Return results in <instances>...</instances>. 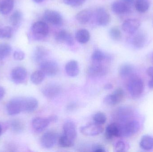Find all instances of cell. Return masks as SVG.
Returning a JSON list of instances; mask_svg holds the SVG:
<instances>
[{"instance_id":"19","label":"cell","mask_w":153,"mask_h":152,"mask_svg":"<svg viewBox=\"0 0 153 152\" xmlns=\"http://www.w3.org/2000/svg\"><path fill=\"white\" fill-rule=\"evenodd\" d=\"M55 38L58 43H65L70 46L74 45V39L72 35L66 30H61L56 33Z\"/></svg>"},{"instance_id":"34","label":"cell","mask_w":153,"mask_h":152,"mask_svg":"<svg viewBox=\"0 0 153 152\" xmlns=\"http://www.w3.org/2000/svg\"><path fill=\"white\" fill-rule=\"evenodd\" d=\"M12 51V47L6 43L0 44V59L7 58Z\"/></svg>"},{"instance_id":"10","label":"cell","mask_w":153,"mask_h":152,"mask_svg":"<svg viewBox=\"0 0 153 152\" xmlns=\"http://www.w3.org/2000/svg\"><path fill=\"white\" fill-rule=\"evenodd\" d=\"M22 108L23 112L30 113L36 109L38 106V101L32 97H21Z\"/></svg>"},{"instance_id":"39","label":"cell","mask_w":153,"mask_h":152,"mask_svg":"<svg viewBox=\"0 0 153 152\" xmlns=\"http://www.w3.org/2000/svg\"><path fill=\"white\" fill-rule=\"evenodd\" d=\"M66 4L73 7H77L82 5L85 0H63Z\"/></svg>"},{"instance_id":"32","label":"cell","mask_w":153,"mask_h":152,"mask_svg":"<svg viewBox=\"0 0 153 152\" xmlns=\"http://www.w3.org/2000/svg\"><path fill=\"white\" fill-rule=\"evenodd\" d=\"M133 70V67L130 64H123L120 68V75L122 78L128 77L132 75Z\"/></svg>"},{"instance_id":"33","label":"cell","mask_w":153,"mask_h":152,"mask_svg":"<svg viewBox=\"0 0 153 152\" xmlns=\"http://www.w3.org/2000/svg\"><path fill=\"white\" fill-rule=\"evenodd\" d=\"M13 29L12 27L6 26L0 28V39H9L12 37Z\"/></svg>"},{"instance_id":"50","label":"cell","mask_w":153,"mask_h":152,"mask_svg":"<svg viewBox=\"0 0 153 152\" xmlns=\"http://www.w3.org/2000/svg\"><path fill=\"white\" fill-rule=\"evenodd\" d=\"M152 59H153V55H152Z\"/></svg>"},{"instance_id":"5","label":"cell","mask_w":153,"mask_h":152,"mask_svg":"<svg viewBox=\"0 0 153 152\" xmlns=\"http://www.w3.org/2000/svg\"><path fill=\"white\" fill-rule=\"evenodd\" d=\"M80 130L81 133L84 135L95 136L102 133L104 128L102 125L94 122L81 127Z\"/></svg>"},{"instance_id":"21","label":"cell","mask_w":153,"mask_h":152,"mask_svg":"<svg viewBox=\"0 0 153 152\" xmlns=\"http://www.w3.org/2000/svg\"><path fill=\"white\" fill-rule=\"evenodd\" d=\"M147 41L146 35L143 32L137 33L132 40V44L137 49L143 48L145 45Z\"/></svg>"},{"instance_id":"23","label":"cell","mask_w":153,"mask_h":152,"mask_svg":"<svg viewBox=\"0 0 153 152\" xmlns=\"http://www.w3.org/2000/svg\"><path fill=\"white\" fill-rule=\"evenodd\" d=\"M48 54L47 50L43 46H38L33 52V59L35 62L40 63L45 60Z\"/></svg>"},{"instance_id":"18","label":"cell","mask_w":153,"mask_h":152,"mask_svg":"<svg viewBox=\"0 0 153 152\" xmlns=\"http://www.w3.org/2000/svg\"><path fill=\"white\" fill-rule=\"evenodd\" d=\"M111 17L108 12L103 8L97 10L96 12V21L100 26H106L110 22Z\"/></svg>"},{"instance_id":"40","label":"cell","mask_w":153,"mask_h":152,"mask_svg":"<svg viewBox=\"0 0 153 152\" xmlns=\"http://www.w3.org/2000/svg\"><path fill=\"white\" fill-rule=\"evenodd\" d=\"M13 57L15 60L22 61L25 58V54L22 51L17 50L13 53Z\"/></svg>"},{"instance_id":"37","label":"cell","mask_w":153,"mask_h":152,"mask_svg":"<svg viewBox=\"0 0 153 152\" xmlns=\"http://www.w3.org/2000/svg\"><path fill=\"white\" fill-rule=\"evenodd\" d=\"M110 35L115 41H119L122 37L121 32L118 28L114 27L110 30Z\"/></svg>"},{"instance_id":"25","label":"cell","mask_w":153,"mask_h":152,"mask_svg":"<svg viewBox=\"0 0 153 152\" xmlns=\"http://www.w3.org/2000/svg\"><path fill=\"white\" fill-rule=\"evenodd\" d=\"M91 12L90 10L85 9L79 12L76 15V19L82 24L88 23L91 18Z\"/></svg>"},{"instance_id":"36","label":"cell","mask_w":153,"mask_h":152,"mask_svg":"<svg viewBox=\"0 0 153 152\" xmlns=\"http://www.w3.org/2000/svg\"><path fill=\"white\" fill-rule=\"evenodd\" d=\"M58 143L59 145L62 148H70L73 146L74 141L63 135L59 138Z\"/></svg>"},{"instance_id":"28","label":"cell","mask_w":153,"mask_h":152,"mask_svg":"<svg viewBox=\"0 0 153 152\" xmlns=\"http://www.w3.org/2000/svg\"><path fill=\"white\" fill-rule=\"evenodd\" d=\"M75 37L77 42L80 43L84 44L90 40V34L86 29H81L76 32Z\"/></svg>"},{"instance_id":"7","label":"cell","mask_w":153,"mask_h":152,"mask_svg":"<svg viewBox=\"0 0 153 152\" xmlns=\"http://www.w3.org/2000/svg\"><path fill=\"white\" fill-rule=\"evenodd\" d=\"M124 92L123 89L118 88L115 90L113 93L108 95L104 98L103 101L107 105L113 106L120 103L124 99Z\"/></svg>"},{"instance_id":"46","label":"cell","mask_w":153,"mask_h":152,"mask_svg":"<svg viewBox=\"0 0 153 152\" xmlns=\"http://www.w3.org/2000/svg\"><path fill=\"white\" fill-rule=\"evenodd\" d=\"M5 93V91L4 88L0 86V101H1L4 98Z\"/></svg>"},{"instance_id":"1","label":"cell","mask_w":153,"mask_h":152,"mask_svg":"<svg viewBox=\"0 0 153 152\" xmlns=\"http://www.w3.org/2000/svg\"><path fill=\"white\" fill-rule=\"evenodd\" d=\"M127 89L132 96L138 97L143 92L144 89L143 81L138 77H133L128 83Z\"/></svg>"},{"instance_id":"26","label":"cell","mask_w":153,"mask_h":152,"mask_svg":"<svg viewBox=\"0 0 153 152\" xmlns=\"http://www.w3.org/2000/svg\"><path fill=\"white\" fill-rule=\"evenodd\" d=\"M140 146L143 150L150 151L153 149V137L151 136H143L140 142Z\"/></svg>"},{"instance_id":"16","label":"cell","mask_w":153,"mask_h":152,"mask_svg":"<svg viewBox=\"0 0 153 152\" xmlns=\"http://www.w3.org/2000/svg\"><path fill=\"white\" fill-rule=\"evenodd\" d=\"M64 134L65 136L67 137L73 141H75L77 136L76 125L72 121H66L63 125Z\"/></svg>"},{"instance_id":"38","label":"cell","mask_w":153,"mask_h":152,"mask_svg":"<svg viewBox=\"0 0 153 152\" xmlns=\"http://www.w3.org/2000/svg\"><path fill=\"white\" fill-rule=\"evenodd\" d=\"M93 120L95 123L102 125L106 122L107 117L103 112H98L94 116Z\"/></svg>"},{"instance_id":"31","label":"cell","mask_w":153,"mask_h":152,"mask_svg":"<svg viewBox=\"0 0 153 152\" xmlns=\"http://www.w3.org/2000/svg\"><path fill=\"white\" fill-rule=\"evenodd\" d=\"M45 75L43 71L40 70L34 71L30 76V80L31 82L35 84L38 85L41 84L45 78Z\"/></svg>"},{"instance_id":"11","label":"cell","mask_w":153,"mask_h":152,"mask_svg":"<svg viewBox=\"0 0 153 152\" xmlns=\"http://www.w3.org/2000/svg\"><path fill=\"white\" fill-rule=\"evenodd\" d=\"M87 73L92 77H101L108 73V68L102 63H93L89 67Z\"/></svg>"},{"instance_id":"51","label":"cell","mask_w":153,"mask_h":152,"mask_svg":"<svg viewBox=\"0 0 153 152\" xmlns=\"http://www.w3.org/2000/svg\"><path fill=\"white\" fill-rule=\"evenodd\" d=\"M0 28H1V27H0Z\"/></svg>"},{"instance_id":"12","label":"cell","mask_w":153,"mask_h":152,"mask_svg":"<svg viewBox=\"0 0 153 152\" xmlns=\"http://www.w3.org/2000/svg\"><path fill=\"white\" fill-rule=\"evenodd\" d=\"M44 18L47 21L54 26H61L62 24V15L56 11L47 10L44 12Z\"/></svg>"},{"instance_id":"29","label":"cell","mask_w":153,"mask_h":152,"mask_svg":"<svg viewBox=\"0 0 153 152\" xmlns=\"http://www.w3.org/2000/svg\"><path fill=\"white\" fill-rule=\"evenodd\" d=\"M22 18L21 12L19 10L15 11L10 17V21L11 25L15 27H18L20 24Z\"/></svg>"},{"instance_id":"30","label":"cell","mask_w":153,"mask_h":152,"mask_svg":"<svg viewBox=\"0 0 153 152\" xmlns=\"http://www.w3.org/2000/svg\"><path fill=\"white\" fill-rule=\"evenodd\" d=\"M135 7L137 11L142 13L146 12L149 10L150 3L148 0H136Z\"/></svg>"},{"instance_id":"13","label":"cell","mask_w":153,"mask_h":152,"mask_svg":"<svg viewBox=\"0 0 153 152\" xmlns=\"http://www.w3.org/2000/svg\"><path fill=\"white\" fill-rule=\"evenodd\" d=\"M114 137H122L121 125L117 122L108 125L105 131V137L107 140H111Z\"/></svg>"},{"instance_id":"24","label":"cell","mask_w":153,"mask_h":152,"mask_svg":"<svg viewBox=\"0 0 153 152\" xmlns=\"http://www.w3.org/2000/svg\"><path fill=\"white\" fill-rule=\"evenodd\" d=\"M14 4V0H0V13L9 14L13 10Z\"/></svg>"},{"instance_id":"17","label":"cell","mask_w":153,"mask_h":152,"mask_svg":"<svg viewBox=\"0 0 153 152\" xmlns=\"http://www.w3.org/2000/svg\"><path fill=\"white\" fill-rule=\"evenodd\" d=\"M50 123L48 118L37 117L32 120V128L36 132L40 133L44 131L49 126Z\"/></svg>"},{"instance_id":"14","label":"cell","mask_w":153,"mask_h":152,"mask_svg":"<svg viewBox=\"0 0 153 152\" xmlns=\"http://www.w3.org/2000/svg\"><path fill=\"white\" fill-rule=\"evenodd\" d=\"M141 25L140 21L137 19L130 18L126 20L122 24L124 32L129 35H134L138 30Z\"/></svg>"},{"instance_id":"45","label":"cell","mask_w":153,"mask_h":152,"mask_svg":"<svg viewBox=\"0 0 153 152\" xmlns=\"http://www.w3.org/2000/svg\"><path fill=\"white\" fill-rule=\"evenodd\" d=\"M122 1L125 3L127 5L131 7L134 3L135 0H122Z\"/></svg>"},{"instance_id":"49","label":"cell","mask_w":153,"mask_h":152,"mask_svg":"<svg viewBox=\"0 0 153 152\" xmlns=\"http://www.w3.org/2000/svg\"><path fill=\"white\" fill-rule=\"evenodd\" d=\"M2 131V128L1 126V124H0V135L1 134Z\"/></svg>"},{"instance_id":"2","label":"cell","mask_w":153,"mask_h":152,"mask_svg":"<svg viewBox=\"0 0 153 152\" xmlns=\"http://www.w3.org/2000/svg\"><path fill=\"white\" fill-rule=\"evenodd\" d=\"M31 32L36 40H42L48 35L49 27L47 24L44 21H36L31 27Z\"/></svg>"},{"instance_id":"4","label":"cell","mask_w":153,"mask_h":152,"mask_svg":"<svg viewBox=\"0 0 153 152\" xmlns=\"http://www.w3.org/2000/svg\"><path fill=\"white\" fill-rule=\"evenodd\" d=\"M121 125L122 137H130L136 134L140 128L139 122L136 120H131Z\"/></svg>"},{"instance_id":"41","label":"cell","mask_w":153,"mask_h":152,"mask_svg":"<svg viewBox=\"0 0 153 152\" xmlns=\"http://www.w3.org/2000/svg\"><path fill=\"white\" fill-rule=\"evenodd\" d=\"M115 149L117 152L124 151L126 149V144L123 141H118L115 145Z\"/></svg>"},{"instance_id":"35","label":"cell","mask_w":153,"mask_h":152,"mask_svg":"<svg viewBox=\"0 0 153 152\" xmlns=\"http://www.w3.org/2000/svg\"><path fill=\"white\" fill-rule=\"evenodd\" d=\"M10 128L15 133H19L24 129V124L19 120H13L11 121Z\"/></svg>"},{"instance_id":"47","label":"cell","mask_w":153,"mask_h":152,"mask_svg":"<svg viewBox=\"0 0 153 152\" xmlns=\"http://www.w3.org/2000/svg\"><path fill=\"white\" fill-rule=\"evenodd\" d=\"M112 87H113V85H112L111 84H106L104 86V88H105V89H107V90L111 89Z\"/></svg>"},{"instance_id":"48","label":"cell","mask_w":153,"mask_h":152,"mask_svg":"<svg viewBox=\"0 0 153 152\" xmlns=\"http://www.w3.org/2000/svg\"><path fill=\"white\" fill-rule=\"evenodd\" d=\"M33 1L36 3H40L41 2L43 1L44 0H33Z\"/></svg>"},{"instance_id":"42","label":"cell","mask_w":153,"mask_h":152,"mask_svg":"<svg viewBox=\"0 0 153 152\" xmlns=\"http://www.w3.org/2000/svg\"><path fill=\"white\" fill-rule=\"evenodd\" d=\"M93 151L96 152H104L106 151L105 149L102 146L100 145H94L93 147Z\"/></svg>"},{"instance_id":"20","label":"cell","mask_w":153,"mask_h":152,"mask_svg":"<svg viewBox=\"0 0 153 152\" xmlns=\"http://www.w3.org/2000/svg\"><path fill=\"white\" fill-rule=\"evenodd\" d=\"M111 9L114 13L117 14H125L131 11V7L123 1L114 2L111 5Z\"/></svg>"},{"instance_id":"3","label":"cell","mask_w":153,"mask_h":152,"mask_svg":"<svg viewBox=\"0 0 153 152\" xmlns=\"http://www.w3.org/2000/svg\"><path fill=\"white\" fill-rule=\"evenodd\" d=\"M39 68L45 76L53 77L59 71V66L57 62L51 60H45L39 64Z\"/></svg>"},{"instance_id":"43","label":"cell","mask_w":153,"mask_h":152,"mask_svg":"<svg viewBox=\"0 0 153 152\" xmlns=\"http://www.w3.org/2000/svg\"><path fill=\"white\" fill-rule=\"evenodd\" d=\"M48 118L49 120V121L50 123H53V122H56L58 120V117L57 116L55 115H52L51 116H49Z\"/></svg>"},{"instance_id":"9","label":"cell","mask_w":153,"mask_h":152,"mask_svg":"<svg viewBox=\"0 0 153 152\" xmlns=\"http://www.w3.org/2000/svg\"><path fill=\"white\" fill-rule=\"evenodd\" d=\"M6 112L10 116H14L22 112L21 97L13 98L7 103Z\"/></svg>"},{"instance_id":"44","label":"cell","mask_w":153,"mask_h":152,"mask_svg":"<svg viewBox=\"0 0 153 152\" xmlns=\"http://www.w3.org/2000/svg\"><path fill=\"white\" fill-rule=\"evenodd\" d=\"M147 75L151 78V80L153 81V67H151L147 69Z\"/></svg>"},{"instance_id":"22","label":"cell","mask_w":153,"mask_h":152,"mask_svg":"<svg viewBox=\"0 0 153 152\" xmlns=\"http://www.w3.org/2000/svg\"><path fill=\"white\" fill-rule=\"evenodd\" d=\"M65 71L69 76L74 77L79 73V67L78 62L75 60H71L65 65Z\"/></svg>"},{"instance_id":"8","label":"cell","mask_w":153,"mask_h":152,"mask_svg":"<svg viewBox=\"0 0 153 152\" xmlns=\"http://www.w3.org/2000/svg\"><path fill=\"white\" fill-rule=\"evenodd\" d=\"M27 76V70L22 67H17L12 70L11 78L15 84H21L24 83Z\"/></svg>"},{"instance_id":"15","label":"cell","mask_w":153,"mask_h":152,"mask_svg":"<svg viewBox=\"0 0 153 152\" xmlns=\"http://www.w3.org/2000/svg\"><path fill=\"white\" fill-rule=\"evenodd\" d=\"M57 140V134L53 132H48L43 135L40 142L44 148L50 149L53 147Z\"/></svg>"},{"instance_id":"6","label":"cell","mask_w":153,"mask_h":152,"mask_svg":"<svg viewBox=\"0 0 153 152\" xmlns=\"http://www.w3.org/2000/svg\"><path fill=\"white\" fill-rule=\"evenodd\" d=\"M62 91L61 86L56 83L46 84L42 87V93L47 98L53 99L60 94Z\"/></svg>"},{"instance_id":"27","label":"cell","mask_w":153,"mask_h":152,"mask_svg":"<svg viewBox=\"0 0 153 152\" xmlns=\"http://www.w3.org/2000/svg\"><path fill=\"white\" fill-rule=\"evenodd\" d=\"M109 59V57L100 50L94 51L91 56L92 61L94 63H102L105 60H108Z\"/></svg>"}]
</instances>
